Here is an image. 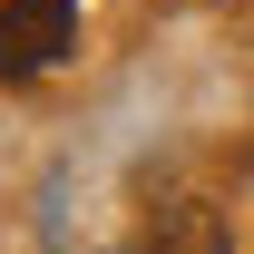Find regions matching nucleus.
Returning <instances> with one entry per match:
<instances>
[{
  "mask_svg": "<svg viewBox=\"0 0 254 254\" xmlns=\"http://www.w3.org/2000/svg\"><path fill=\"white\" fill-rule=\"evenodd\" d=\"M78 39V0H0V78H39Z\"/></svg>",
  "mask_w": 254,
  "mask_h": 254,
  "instance_id": "1",
  "label": "nucleus"
},
{
  "mask_svg": "<svg viewBox=\"0 0 254 254\" xmlns=\"http://www.w3.org/2000/svg\"><path fill=\"white\" fill-rule=\"evenodd\" d=\"M147 254H225V225H215V205H176V215L147 235Z\"/></svg>",
  "mask_w": 254,
  "mask_h": 254,
  "instance_id": "2",
  "label": "nucleus"
}]
</instances>
